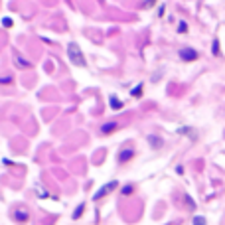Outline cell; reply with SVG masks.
Masks as SVG:
<instances>
[{"instance_id": "obj_2", "label": "cell", "mask_w": 225, "mask_h": 225, "mask_svg": "<svg viewBox=\"0 0 225 225\" xmlns=\"http://www.w3.org/2000/svg\"><path fill=\"white\" fill-rule=\"evenodd\" d=\"M180 56H182V59L192 61V59H196V57H197V53L194 52V50H182V53H180Z\"/></svg>"}, {"instance_id": "obj_3", "label": "cell", "mask_w": 225, "mask_h": 225, "mask_svg": "<svg viewBox=\"0 0 225 225\" xmlns=\"http://www.w3.org/2000/svg\"><path fill=\"white\" fill-rule=\"evenodd\" d=\"M112 188H115V182H111V184H109V186H107V188H103V190H101V192H99V194H97V197H101V196H103V194H105V192H109V190H112Z\"/></svg>"}, {"instance_id": "obj_4", "label": "cell", "mask_w": 225, "mask_h": 225, "mask_svg": "<svg viewBox=\"0 0 225 225\" xmlns=\"http://www.w3.org/2000/svg\"><path fill=\"white\" fill-rule=\"evenodd\" d=\"M112 128H117V124H115V122H111V124H105V127H103V132H112Z\"/></svg>"}, {"instance_id": "obj_7", "label": "cell", "mask_w": 225, "mask_h": 225, "mask_svg": "<svg viewBox=\"0 0 225 225\" xmlns=\"http://www.w3.org/2000/svg\"><path fill=\"white\" fill-rule=\"evenodd\" d=\"M213 53H215V56L219 53V44H217V42H213Z\"/></svg>"}, {"instance_id": "obj_1", "label": "cell", "mask_w": 225, "mask_h": 225, "mask_svg": "<svg viewBox=\"0 0 225 225\" xmlns=\"http://www.w3.org/2000/svg\"><path fill=\"white\" fill-rule=\"evenodd\" d=\"M69 53H71V59H77V63H79V65H83V59H81V53H79V50H77V47L75 46H69Z\"/></svg>"}, {"instance_id": "obj_6", "label": "cell", "mask_w": 225, "mask_h": 225, "mask_svg": "<svg viewBox=\"0 0 225 225\" xmlns=\"http://www.w3.org/2000/svg\"><path fill=\"white\" fill-rule=\"evenodd\" d=\"M128 156H132V150H128V152H124V154H121V160H127Z\"/></svg>"}, {"instance_id": "obj_5", "label": "cell", "mask_w": 225, "mask_h": 225, "mask_svg": "<svg viewBox=\"0 0 225 225\" xmlns=\"http://www.w3.org/2000/svg\"><path fill=\"white\" fill-rule=\"evenodd\" d=\"M194 225H206V219H203V217H196V219H194Z\"/></svg>"}]
</instances>
